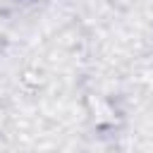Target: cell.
<instances>
[{"instance_id":"cell-1","label":"cell","mask_w":153,"mask_h":153,"mask_svg":"<svg viewBox=\"0 0 153 153\" xmlns=\"http://www.w3.org/2000/svg\"><path fill=\"white\" fill-rule=\"evenodd\" d=\"M88 105H91V112H93V120L96 124H112L115 122V110L108 100L103 98H88Z\"/></svg>"}]
</instances>
